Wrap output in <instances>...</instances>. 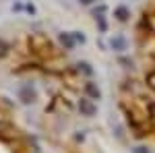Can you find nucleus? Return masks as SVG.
Listing matches in <instances>:
<instances>
[{"instance_id": "obj_15", "label": "nucleus", "mask_w": 155, "mask_h": 153, "mask_svg": "<svg viewBox=\"0 0 155 153\" xmlns=\"http://www.w3.org/2000/svg\"><path fill=\"white\" fill-rule=\"evenodd\" d=\"M79 2H81V4H83V6H91V4H93V2H95V0H79Z\"/></svg>"}, {"instance_id": "obj_7", "label": "nucleus", "mask_w": 155, "mask_h": 153, "mask_svg": "<svg viewBox=\"0 0 155 153\" xmlns=\"http://www.w3.org/2000/svg\"><path fill=\"white\" fill-rule=\"evenodd\" d=\"M77 71L83 72V75H87V77H91V75H93V68H91V64H89V62H79V64H77Z\"/></svg>"}, {"instance_id": "obj_6", "label": "nucleus", "mask_w": 155, "mask_h": 153, "mask_svg": "<svg viewBox=\"0 0 155 153\" xmlns=\"http://www.w3.org/2000/svg\"><path fill=\"white\" fill-rule=\"evenodd\" d=\"M58 39H60V44L66 48V50H72V48L77 46V42H74V35H72V33H60Z\"/></svg>"}, {"instance_id": "obj_5", "label": "nucleus", "mask_w": 155, "mask_h": 153, "mask_svg": "<svg viewBox=\"0 0 155 153\" xmlns=\"http://www.w3.org/2000/svg\"><path fill=\"white\" fill-rule=\"evenodd\" d=\"M85 93L89 95L91 99H101V91H99V87H97L95 83H91V81L85 83Z\"/></svg>"}, {"instance_id": "obj_4", "label": "nucleus", "mask_w": 155, "mask_h": 153, "mask_svg": "<svg viewBox=\"0 0 155 153\" xmlns=\"http://www.w3.org/2000/svg\"><path fill=\"white\" fill-rule=\"evenodd\" d=\"M114 17L118 19L120 23H124V21H128V19H130V8H128V6H124V4H120V6L114 8Z\"/></svg>"}, {"instance_id": "obj_8", "label": "nucleus", "mask_w": 155, "mask_h": 153, "mask_svg": "<svg viewBox=\"0 0 155 153\" xmlns=\"http://www.w3.org/2000/svg\"><path fill=\"white\" fill-rule=\"evenodd\" d=\"M95 23H97V27H99V31H101V33H106V31H107V23H106V17H104V15H97V17H95Z\"/></svg>"}, {"instance_id": "obj_14", "label": "nucleus", "mask_w": 155, "mask_h": 153, "mask_svg": "<svg viewBox=\"0 0 155 153\" xmlns=\"http://www.w3.org/2000/svg\"><path fill=\"white\" fill-rule=\"evenodd\" d=\"M25 11H27V12H31V15H35V6H33V4L29 2V4H25Z\"/></svg>"}, {"instance_id": "obj_10", "label": "nucleus", "mask_w": 155, "mask_h": 153, "mask_svg": "<svg viewBox=\"0 0 155 153\" xmlns=\"http://www.w3.org/2000/svg\"><path fill=\"white\" fill-rule=\"evenodd\" d=\"M118 62H120V64H124V66H132V60H130V58H126V56H120Z\"/></svg>"}, {"instance_id": "obj_9", "label": "nucleus", "mask_w": 155, "mask_h": 153, "mask_svg": "<svg viewBox=\"0 0 155 153\" xmlns=\"http://www.w3.org/2000/svg\"><path fill=\"white\" fill-rule=\"evenodd\" d=\"M72 35H74V42H77V44H85V42H87V37H85L83 31H72Z\"/></svg>"}, {"instance_id": "obj_13", "label": "nucleus", "mask_w": 155, "mask_h": 153, "mask_svg": "<svg viewBox=\"0 0 155 153\" xmlns=\"http://www.w3.org/2000/svg\"><path fill=\"white\" fill-rule=\"evenodd\" d=\"M132 153H151V151H149L147 147H134V149H132Z\"/></svg>"}, {"instance_id": "obj_12", "label": "nucleus", "mask_w": 155, "mask_h": 153, "mask_svg": "<svg viewBox=\"0 0 155 153\" xmlns=\"http://www.w3.org/2000/svg\"><path fill=\"white\" fill-rule=\"evenodd\" d=\"M104 12H106V4H101V6H97L95 11H93V15L97 17V15H104Z\"/></svg>"}, {"instance_id": "obj_2", "label": "nucleus", "mask_w": 155, "mask_h": 153, "mask_svg": "<svg viewBox=\"0 0 155 153\" xmlns=\"http://www.w3.org/2000/svg\"><path fill=\"white\" fill-rule=\"evenodd\" d=\"M110 48L114 52H118V54H124L128 50V39L124 35H112L110 37Z\"/></svg>"}, {"instance_id": "obj_3", "label": "nucleus", "mask_w": 155, "mask_h": 153, "mask_svg": "<svg viewBox=\"0 0 155 153\" xmlns=\"http://www.w3.org/2000/svg\"><path fill=\"white\" fill-rule=\"evenodd\" d=\"M19 99H21L23 104H33V101H35V91H33V87H31L29 83H23V85L19 87Z\"/></svg>"}, {"instance_id": "obj_11", "label": "nucleus", "mask_w": 155, "mask_h": 153, "mask_svg": "<svg viewBox=\"0 0 155 153\" xmlns=\"http://www.w3.org/2000/svg\"><path fill=\"white\" fill-rule=\"evenodd\" d=\"M6 52H8V46H6L4 42H0V58H2V56H6Z\"/></svg>"}, {"instance_id": "obj_1", "label": "nucleus", "mask_w": 155, "mask_h": 153, "mask_svg": "<svg viewBox=\"0 0 155 153\" xmlns=\"http://www.w3.org/2000/svg\"><path fill=\"white\" fill-rule=\"evenodd\" d=\"M79 112H81V116H95L97 114V106L93 104V99L91 97H81L79 99Z\"/></svg>"}]
</instances>
